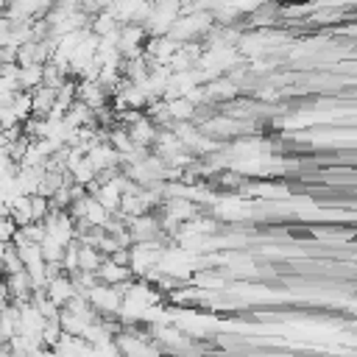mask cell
Returning a JSON list of instances; mask_svg holds the SVG:
<instances>
[{
    "instance_id": "cell-7",
    "label": "cell",
    "mask_w": 357,
    "mask_h": 357,
    "mask_svg": "<svg viewBox=\"0 0 357 357\" xmlns=\"http://www.w3.org/2000/svg\"><path fill=\"white\" fill-rule=\"evenodd\" d=\"M100 262H103V254H100L98 248H92V245H81V243H78V271H84V273H95Z\"/></svg>"
},
{
    "instance_id": "cell-8",
    "label": "cell",
    "mask_w": 357,
    "mask_h": 357,
    "mask_svg": "<svg viewBox=\"0 0 357 357\" xmlns=\"http://www.w3.org/2000/svg\"><path fill=\"white\" fill-rule=\"evenodd\" d=\"M28 206H31V220L33 223H39V220H45L47 218V212H50V204H47V198L45 195H28Z\"/></svg>"
},
{
    "instance_id": "cell-5",
    "label": "cell",
    "mask_w": 357,
    "mask_h": 357,
    "mask_svg": "<svg viewBox=\"0 0 357 357\" xmlns=\"http://www.w3.org/2000/svg\"><path fill=\"white\" fill-rule=\"evenodd\" d=\"M95 279H98L100 284H112V287H120V284L131 282L134 276H131V271H128V268H123V265H114L109 257H103V262H100V265H98V271H95Z\"/></svg>"
},
{
    "instance_id": "cell-9",
    "label": "cell",
    "mask_w": 357,
    "mask_h": 357,
    "mask_svg": "<svg viewBox=\"0 0 357 357\" xmlns=\"http://www.w3.org/2000/svg\"><path fill=\"white\" fill-rule=\"evenodd\" d=\"M14 234H17V223H14L8 215H3V218H0V243H11Z\"/></svg>"
},
{
    "instance_id": "cell-2",
    "label": "cell",
    "mask_w": 357,
    "mask_h": 357,
    "mask_svg": "<svg viewBox=\"0 0 357 357\" xmlns=\"http://www.w3.org/2000/svg\"><path fill=\"white\" fill-rule=\"evenodd\" d=\"M45 229V237L56 240L59 245H67L75 240V220L67 212H47L45 220H39Z\"/></svg>"
},
{
    "instance_id": "cell-4",
    "label": "cell",
    "mask_w": 357,
    "mask_h": 357,
    "mask_svg": "<svg viewBox=\"0 0 357 357\" xmlns=\"http://www.w3.org/2000/svg\"><path fill=\"white\" fill-rule=\"evenodd\" d=\"M45 296L61 310V307L75 296V284H73V279H70L67 273H59V276L47 279V284H45Z\"/></svg>"
},
{
    "instance_id": "cell-3",
    "label": "cell",
    "mask_w": 357,
    "mask_h": 357,
    "mask_svg": "<svg viewBox=\"0 0 357 357\" xmlns=\"http://www.w3.org/2000/svg\"><path fill=\"white\" fill-rule=\"evenodd\" d=\"M114 346H117L120 357H159V351H153V346L142 335L117 332L114 335Z\"/></svg>"
},
{
    "instance_id": "cell-1",
    "label": "cell",
    "mask_w": 357,
    "mask_h": 357,
    "mask_svg": "<svg viewBox=\"0 0 357 357\" xmlns=\"http://www.w3.org/2000/svg\"><path fill=\"white\" fill-rule=\"evenodd\" d=\"M84 298L89 301V307L95 310L98 318L109 321V318H117L123 293H120V287H112V284H100V282H98V284H92V287L84 293Z\"/></svg>"
},
{
    "instance_id": "cell-6",
    "label": "cell",
    "mask_w": 357,
    "mask_h": 357,
    "mask_svg": "<svg viewBox=\"0 0 357 357\" xmlns=\"http://www.w3.org/2000/svg\"><path fill=\"white\" fill-rule=\"evenodd\" d=\"M156 134H159V128L145 117V112L128 126V137H131V142L139 145V148H151L153 139H156Z\"/></svg>"
}]
</instances>
